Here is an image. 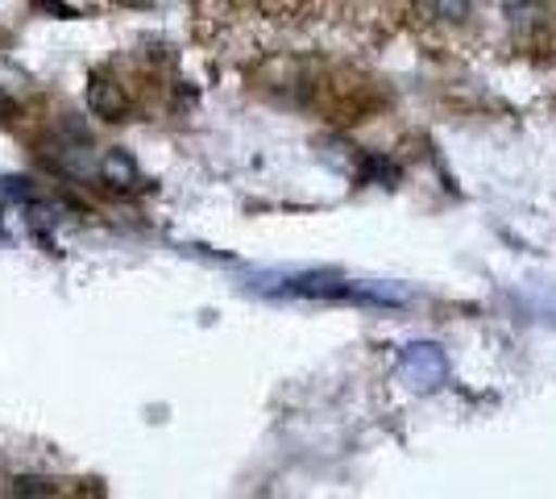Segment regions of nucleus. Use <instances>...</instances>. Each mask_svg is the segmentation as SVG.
Wrapping results in <instances>:
<instances>
[{
	"instance_id": "obj_1",
	"label": "nucleus",
	"mask_w": 556,
	"mask_h": 499,
	"mask_svg": "<svg viewBox=\"0 0 556 499\" xmlns=\"http://www.w3.org/2000/svg\"><path fill=\"white\" fill-rule=\"evenodd\" d=\"M100 179L116 191H141L146 188L138 163H134L125 150H113V154H104V159H100Z\"/></svg>"
},
{
	"instance_id": "obj_2",
	"label": "nucleus",
	"mask_w": 556,
	"mask_h": 499,
	"mask_svg": "<svg viewBox=\"0 0 556 499\" xmlns=\"http://www.w3.org/2000/svg\"><path fill=\"white\" fill-rule=\"evenodd\" d=\"M88 104H92V113H100V117H121L129 109V96H125V88L116 84L113 75H92Z\"/></svg>"
},
{
	"instance_id": "obj_3",
	"label": "nucleus",
	"mask_w": 556,
	"mask_h": 499,
	"mask_svg": "<svg viewBox=\"0 0 556 499\" xmlns=\"http://www.w3.org/2000/svg\"><path fill=\"white\" fill-rule=\"evenodd\" d=\"M403 371L437 383L444 375V362H441V354H437V346H412V350L403 354Z\"/></svg>"
},
{
	"instance_id": "obj_4",
	"label": "nucleus",
	"mask_w": 556,
	"mask_h": 499,
	"mask_svg": "<svg viewBox=\"0 0 556 499\" xmlns=\"http://www.w3.org/2000/svg\"><path fill=\"white\" fill-rule=\"evenodd\" d=\"M432 17H465L469 13V0H424Z\"/></svg>"
},
{
	"instance_id": "obj_5",
	"label": "nucleus",
	"mask_w": 556,
	"mask_h": 499,
	"mask_svg": "<svg viewBox=\"0 0 556 499\" xmlns=\"http://www.w3.org/2000/svg\"><path fill=\"white\" fill-rule=\"evenodd\" d=\"M0 184H4V196H13V200H34L29 179H0Z\"/></svg>"
},
{
	"instance_id": "obj_6",
	"label": "nucleus",
	"mask_w": 556,
	"mask_h": 499,
	"mask_svg": "<svg viewBox=\"0 0 556 499\" xmlns=\"http://www.w3.org/2000/svg\"><path fill=\"white\" fill-rule=\"evenodd\" d=\"M47 4H50V9H54V4H59V0H47Z\"/></svg>"
}]
</instances>
